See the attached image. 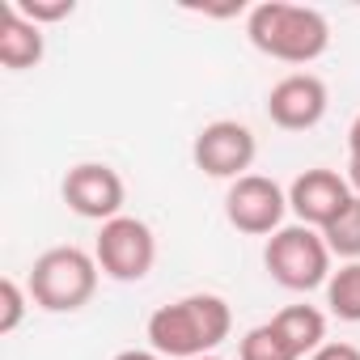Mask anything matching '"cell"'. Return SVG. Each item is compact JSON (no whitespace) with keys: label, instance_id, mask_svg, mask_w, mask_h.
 I'll return each mask as SVG.
<instances>
[{"label":"cell","instance_id":"1","mask_svg":"<svg viewBox=\"0 0 360 360\" xmlns=\"http://www.w3.org/2000/svg\"><path fill=\"white\" fill-rule=\"evenodd\" d=\"M233 330V309L217 292H191L183 301H169L148 318V343L157 356L200 360L212 356Z\"/></svg>","mask_w":360,"mask_h":360},{"label":"cell","instance_id":"2","mask_svg":"<svg viewBox=\"0 0 360 360\" xmlns=\"http://www.w3.org/2000/svg\"><path fill=\"white\" fill-rule=\"evenodd\" d=\"M246 39L280 64H314L330 47V22L309 5L263 0L246 18Z\"/></svg>","mask_w":360,"mask_h":360},{"label":"cell","instance_id":"3","mask_svg":"<svg viewBox=\"0 0 360 360\" xmlns=\"http://www.w3.org/2000/svg\"><path fill=\"white\" fill-rule=\"evenodd\" d=\"M98 259L81 246H51L30 267V301L47 314H77L98 292Z\"/></svg>","mask_w":360,"mask_h":360},{"label":"cell","instance_id":"4","mask_svg":"<svg viewBox=\"0 0 360 360\" xmlns=\"http://www.w3.org/2000/svg\"><path fill=\"white\" fill-rule=\"evenodd\" d=\"M263 263L276 284L288 292H309L330 280V246L322 242V229L309 225H284L280 233L267 238Z\"/></svg>","mask_w":360,"mask_h":360},{"label":"cell","instance_id":"5","mask_svg":"<svg viewBox=\"0 0 360 360\" xmlns=\"http://www.w3.org/2000/svg\"><path fill=\"white\" fill-rule=\"evenodd\" d=\"M94 259H98L102 276H110L119 284H136L157 263V238H153V229L144 221L115 217V221L102 225V233L94 242Z\"/></svg>","mask_w":360,"mask_h":360},{"label":"cell","instance_id":"6","mask_svg":"<svg viewBox=\"0 0 360 360\" xmlns=\"http://www.w3.org/2000/svg\"><path fill=\"white\" fill-rule=\"evenodd\" d=\"M288 212V195L280 191L276 178L267 174H246L238 183H229V195H225V217L238 233H250V238H267V233H280V221Z\"/></svg>","mask_w":360,"mask_h":360},{"label":"cell","instance_id":"7","mask_svg":"<svg viewBox=\"0 0 360 360\" xmlns=\"http://www.w3.org/2000/svg\"><path fill=\"white\" fill-rule=\"evenodd\" d=\"M60 195H64V204L77 217L102 221V225L115 221V217H123V200H127L119 169H110L106 161H81V165H72L64 174V183H60Z\"/></svg>","mask_w":360,"mask_h":360},{"label":"cell","instance_id":"8","mask_svg":"<svg viewBox=\"0 0 360 360\" xmlns=\"http://www.w3.org/2000/svg\"><path fill=\"white\" fill-rule=\"evenodd\" d=\"M255 153H259V140L238 119H217V123L200 127V136L191 144V157L208 178H233V183L246 178V169L255 165Z\"/></svg>","mask_w":360,"mask_h":360},{"label":"cell","instance_id":"9","mask_svg":"<svg viewBox=\"0 0 360 360\" xmlns=\"http://www.w3.org/2000/svg\"><path fill=\"white\" fill-rule=\"evenodd\" d=\"M326 102L330 98H326L322 77L292 72V77H284V81L271 85V94H267V119L276 127H284V131H309V127L322 123Z\"/></svg>","mask_w":360,"mask_h":360},{"label":"cell","instance_id":"10","mask_svg":"<svg viewBox=\"0 0 360 360\" xmlns=\"http://www.w3.org/2000/svg\"><path fill=\"white\" fill-rule=\"evenodd\" d=\"M347 200H352L347 178L335 174V169H322V165L297 174V183L288 187V208H292L297 221L309 225V229H326V225L343 212Z\"/></svg>","mask_w":360,"mask_h":360},{"label":"cell","instance_id":"11","mask_svg":"<svg viewBox=\"0 0 360 360\" xmlns=\"http://www.w3.org/2000/svg\"><path fill=\"white\" fill-rule=\"evenodd\" d=\"M39 60H43V26H34L13 5H5V22H0V64L9 72H26Z\"/></svg>","mask_w":360,"mask_h":360},{"label":"cell","instance_id":"12","mask_svg":"<svg viewBox=\"0 0 360 360\" xmlns=\"http://www.w3.org/2000/svg\"><path fill=\"white\" fill-rule=\"evenodd\" d=\"M271 326L284 335V343L297 356H314L326 343V314L314 309V305H288V309H280L271 318Z\"/></svg>","mask_w":360,"mask_h":360},{"label":"cell","instance_id":"13","mask_svg":"<svg viewBox=\"0 0 360 360\" xmlns=\"http://www.w3.org/2000/svg\"><path fill=\"white\" fill-rule=\"evenodd\" d=\"M322 242L330 246V255H339L347 263H360V195H352L343 204V212L322 229Z\"/></svg>","mask_w":360,"mask_h":360},{"label":"cell","instance_id":"14","mask_svg":"<svg viewBox=\"0 0 360 360\" xmlns=\"http://www.w3.org/2000/svg\"><path fill=\"white\" fill-rule=\"evenodd\" d=\"M326 305L343 322H360V263H343L326 280Z\"/></svg>","mask_w":360,"mask_h":360},{"label":"cell","instance_id":"15","mask_svg":"<svg viewBox=\"0 0 360 360\" xmlns=\"http://www.w3.org/2000/svg\"><path fill=\"white\" fill-rule=\"evenodd\" d=\"M238 360H301V356L284 343V335H280L271 322H263V326H255V330L242 335Z\"/></svg>","mask_w":360,"mask_h":360},{"label":"cell","instance_id":"16","mask_svg":"<svg viewBox=\"0 0 360 360\" xmlns=\"http://www.w3.org/2000/svg\"><path fill=\"white\" fill-rule=\"evenodd\" d=\"M26 292L30 288H22L13 276L0 280V335H13L22 326V318H26Z\"/></svg>","mask_w":360,"mask_h":360},{"label":"cell","instance_id":"17","mask_svg":"<svg viewBox=\"0 0 360 360\" xmlns=\"http://www.w3.org/2000/svg\"><path fill=\"white\" fill-rule=\"evenodd\" d=\"M9 5L22 13V18H30L34 26H43V22H64V18H72V0H9Z\"/></svg>","mask_w":360,"mask_h":360},{"label":"cell","instance_id":"18","mask_svg":"<svg viewBox=\"0 0 360 360\" xmlns=\"http://www.w3.org/2000/svg\"><path fill=\"white\" fill-rule=\"evenodd\" d=\"M309 360H360V347L356 343H322Z\"/></svg>","mask_w":360,"mask_h":360},{"label":"cell","instance_id":"19","mask_svg":"<svg viewBox=\"0 0 360 360\" xmlns=\"http://www.w3.org/2000/svg\"><path fill=\"white\" fill-rule=\"evenodd\" d=\"M347 161H360V115L347 127Z\"/></svg>","mask_w":360,"mask_h":360},{"label":"cell","instance_id":"20","mask_svg":"<svg viewBox=\"0 0 360 360\" xmlns=\"http://www.w3.org/2000/svg\"><path fill=\"white\" fill-rule=\"evenodd\" d=\"M115 360H165V356H157L153 347H127V352H119Z\"/></svg>","mask_w":360,"mask_h":360},{"label":"cell","instance_id":"21","mask_svg":"<svg viewBox=\"0 0 360 360\" xmlns=\"http://www.w3.org/2000/svg\"><path fill=\"white\" fill-rule=\"evenodd\" d=\"M347 187L360 195V161H347Z\"/></svg>","mask_w":360,"mask_h":360},{"label":"cell","instance_id":"22","mask_svg":"<svg viewBox=\"0 0 360 360\" xmlns=\"http://www.w3.org/2000/svg\"><path fill=\"white\" fill-rule=\"evenodd\" d=\"M200 360H221V356H200Z\"/></svg>","mask_w":360,"mask_h":360}]
</instances>
